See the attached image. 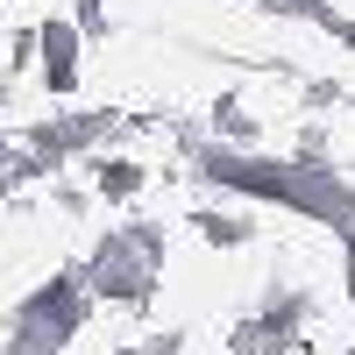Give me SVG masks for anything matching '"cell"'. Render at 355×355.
I'll use <instances>...</instances> for the list:
<instances>
[{"label":"cell","instance_id":"obj_1","mask_svg":"<svg viewBox=\"0 0 355 355\" xmlns=\"http://www.w3.org/2000/svg\"><path fill=\"white\" fill-rule=\"evenodd\" d=\"M78 28L71 21H43L36 28V57H43V71H50V93H71L78 85Z\"/></svg>","mask_w":355,"mask_h":355},{"label":"cell","instance_id":"obj_2","mask_svg":"<svg viewBox=\"0 0 355 355\" xmlns=\"http://www.w3.org/2000/svg\"><path fill=\"white\" fill-rule=\"evenodd\" d=\"M93 178H100V192H107V199L142 192V164H93Z\"/></svg>","mask_w":355,"mask_h":355},{"label":"cell","instance_id":"obj_3","mask_svg":"<svg viewBox=\"0 0 355 355\" xmlns=\"http://www.w3.org/2000/svg\"><path fill=\"white\" fill-rule=\"evenodd\" d=\"M214 121H220L227 135H242V142H256V114H242V107H234V93H220V100H214Z\"/></svg>","mask_w":355,"mask_h":355}]
</instances>
